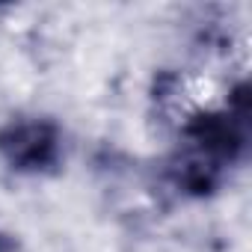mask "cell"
<instances>
[{
  "instance_id": "1",
  "label": "cell",
  "mask_w": 252,
  "mask_h": 252,
  "mask_svg": "<svg viewBox=\"0 0 252 252\" xmlns=\"http://www.w3.org/2000/svg\"><path fill=\"white\" fill-rule=\"evenodd\" d=\"M0 160L15 175H57L65 163V134L51 116H12L0 125Z\"/></svg>"
},
{
  "instance_id": "2",
  "label": "cell",
  "mask_w": 252,
  "mask_h": 252,
  "mask_svg": "<svg viewBox=\"0 0 252 252\" xmlns=\"http://www.w3.org/2000/svg\"><path fill=\"white\" fill-rule=\"evenodd\" d=\"M181 146L225 169H234L249 155V116L228 107L193 110L181 125Z\"/></svg>"
},
{
  "instance_id": "3",
  "label": "cell",
  "mask_w": 252,
  "mask_h": 252,
  "mask_svg": "<svg viewBox=\"0 0 252 252\" xmlns=\"http://www.w3.org/2000/svg\"><path fill=\"white\" fill-rule=\"evenodd\" d=\"M228 172L231 169H225V166H220V163H214V160H208V158H202V155H196V152H190L184 146L166 163L169 184L187 199H211V196H217L225 187Z\"/></svg>"
},
{
  "instance_id": "4",
  "label": "cell",
  "mask_w": 252,
  "mask_h": 252,
  "mask_svg": "<svg viewBox=\"0 0 252 252\" xmlns=\"http://www.w3.org/2000/svg\"><path fill=\"white\" fill-rule=\"evenodd\" d=\"M0 252H21L18 234H12V231H6V228H0Z\"/></svg>"
}]
</instances>
